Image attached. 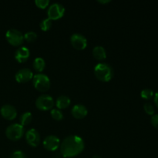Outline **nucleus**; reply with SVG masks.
<instances>
[{
    "instance_id": "nucleus-1",
    "label": "nucleus",
    "mask_w": 158,
    "mask_h": 158,
    "mask_svg": "<svg viewBox=\"0 0 158 158\" xmlns=\"http://www.w3.org/2000/svg\"><path fill=\"white\" fill-rule=\"evenodd\" d=\"M85 143L83 138L78 135H70L64 139L60 144V153L65 158L78 156L83 151Z\"/></svg>"
},
{
    "instance_id": "nucleus-2",
    "label": "nucleus",
    "mask_w": 158,
    "mask_h": 158,
    "mask_svg": "<svg viewBox=\"0 0 158 158\" xmlns=\"http://www.w3.org/2000/svg\"><path fill=\"white\" fill-rule=\"evenodd\" d=\"M94 74L100 81L109 82L114 78V71L108 63H99L94 67Z\"/></svg>"
},
{
    "instance_id": "nucleus-3",
    "label": "nucleus",
    "mask_w": 158,
    "mask_h": 158,
    "mask_svg": "<svg viewBox=\"0 0 158 158\" xmlns=\"http://www.w3.org/2000/svg\"><path fill=\"white\" fill-rule=\"evenodd\" d=\"M32 83L38 91L40 92H46L50 88V80L49 77L46 76V74L43 73H37L33 76L32 78Z\"/></svg>"
},
{
    "instance_id": "nucleus-4",
    "label": "nucleus",
    "mask_w": 158,
    "mask_h": 158,
    "mask_svg": "<svg viewBox=\"0 0 158 158\" xmlns=\"http://www.w3.org/2000/svg\"><path fill=\"white\" fill-rule=\"evenodd\" d=\"M24 131V127L20 123H12L6 128V135L10 140L17 141L23 137Z\"/></svg>"
},
{
    "instance_id": "nucleus-5",
    "label": "nucleus",
    "mask_w": 158,
    "mask_h": 158,
    "mask_svg": "<svg viewBox=\"0 0 158 158\" xmlns=\"http://www.w3.org/2000/svg\"><path fill=\"white\" fill-rule=\"evenodd\" d=\"M6 38L8 43L13 46H19L24 41V35L16 29H9L6 33Z\"/></svg>"
},
{
    "instance_id": "nucleus-6",
    "label": "nucleus",
    "mask_w": 158,
    "mask_h": 158,
    "mask_svg": "<svg viewBox=\"0 0 158 158\" xmlns=\"http://www.w3.org/2000/svg\"><path fill=\"white\" fill-rule=\"evenodd\" d=\"M35 106L40 110H51L54 106L53 98L48 94H42L35 100Z\"/></svg>"
},
{
    "instance_id": "nucleus-7",
    "label": "nucleus",
    "mask_w": 158,
    "mask_h": 158,
    "mask_svg": "<svg viewBox=\"0 0 158 158\" xmlns=\"http://www.w3.org/2000/svg\"><path fill=\"white\" fill-rule=\"evenodd\" d=\"M65 13V8L58 2L52 3L49 6L47 10L48 18L51 20H57L61 19Z\"/></svg>"
},
{
    "instance_id": "nucleus-8",
    "label": "nucleus",
    "mask_w": 158,
    "mask_h": 158,
    "mask_svg": "<svg viewBox=\"0 0 158 158\" xmlns=\"http://www.w3.org/2000/svg\"><path fill=\"white\" fill-rule=\"evenodd\" d=\"M71 45L77 50H83L87 46V40L80 33H74L70 36Z\"/></svg>"
},
{
    "instance_id": "nucleus-9",
    "label": "nucleus",
    "mask_w": 158,
    "mask_h": 158,
    "mask_svg": "<svg viewBox=\"0 0 158 158\" xmlns=\"http://www.w3.org/2000/svg\"><path fill=\"white\" fill-rule=\"evenodd\" d=\"M43 147L49 151H55L60 148V140L55 135H49L43 141Z\"/></svg>"
},
{
    "instance_id": "nucleus-10",
    "label": "nucleus",
    "mask_w": 158,
    "mask_h": 158,
    "mask_svg": "<svg viewBox=\"0 0 158 158\" xmlns=\"http://www.w3.org/2000/svg\"><path fill=\"white\" fill-rule=\"evenodd\" d=\"M26 140L28 144L30 146L37 147L41 141L40 133L34 128H31L26 132Z\"/></svg>"
},
{
    "instance_id": "nucleus-11",
    "label": "nucleus",
    "mask_w": 158,
    "mask_h": 158,
    "mask_svg": "<svg viewBox=\"0 0 158 158\" xmlns=\"http://www.w3.org/2000/svg\"><path fill=\"white\" fill-rule=\"evenodd\" d=\"M33 76L34 74L31 69H28V68H23L15 73V78L18 83H25L32 80Z\"/></svg>"
},
{
    "instance_id": "nucleus-12",
    "label": "nucleus",
    "mask_w": 158,
    "mask_h": 158,
    "mask_svg": "<svg viewBox=\"0 0 158 158\" xmlns=\"http://www.w3.org/2000/svg\"><path fill=\"white\" fill-rule=\"evenodd\" d=\"M0 114L3 118L8 120H12L17 117V110L15 106L11 104H5L0 109Z\"/></svg>"
},
{
    "instance_id": "nucleus-13",
    "label": "nucleus",
    "mask_w": 158,
    "mask_h": 158,
    "mask_svg": "<svg viewBox=\"0 0 158 158\" xmlns=\"http://www.w3.org/2000/svg\"><path fill=\"white\" fill-rule=\"evenodd\" d=\"M73 117L78 120L85 118L87 116L88 110L84 105L83 104H76L73 106L72 110H71Z\"/></svg>"
},
{
    "instance_id": "nucleus-14",
    "label": "nucleus",
    "mask_w": 158,
    "mask_h": 158,
    "mask_svg": "<svg viewBox=\"0 0 158 158\" xmlns=\"http://www.w3.org/2000/svg\"><path fill=\"white\" fill-rule=\"evenodd\" d=\"M30 56V51L26 46H21L15 52V59L17 62L22 63L28 60Z\"/></svg>"
},
{
    "instance_id": "nucleus-15",
    "label": "nucleus",
    "mask_w": 158,
    "mask_h": 158,
    "mask_svg": "<svg viewBox=\"0 0 158 158\" xmlns=\"http://www.w3.org/2000/svg\"><path fill=\"white\" fill-rule=\"evenodd\" d=\"M70 103H71V100L69 97L65 95H61L56 99V106L57 109L61 110L66 109V108L69 107Z\"/></svg>"
},
{
    "instance_id": "nucleus-16",
    "label": "nucleus",
    "mask_w": 158,
    "mask_h": 158,
    "mask_svg": "<svg viewBox=\"0 0 158 158\" xmlns=\"http://www.w3.org/2000/svg\"><path fill=\"white\" fill-rule=\"evenodd\" d=\"M93 56L97 60H104L106 58V52L104 47L101 46H97L93 49Z\"/></svg>"
},
{
    "instance_id": "nucleus-17",
    "label": "nucleus",
    "mask_w": 158,
    "mask_h": 158,
    "mask_svg": "<svg viewBox=\"0 0 158 158\" xmlns=\"http://www.w3.org/2000/svg\"><path fill=\"white\" fill-rule=\"evenodd\" d=\"M32 66H33L34 69L38 72V73H40L44 70L45 67H46V62H45L44 59L42 57H37L34 60Z\"/></svg>"
},
{
    "instance_id": "nucleus-18",
    "label": "nucleus",
    "mask_w": 158,
    "mask_h": 158,
    "mask_svg": "<svg viewBox=\"0 0 158 158\" xmlns=\"http://www.w3.org/2000/svg\"><path fill=\"white\" fill-rule=\"evenodd\" d=\"M20 124L22 126H27L32 122V114L30 112H25L20 117Z\"/></svg>"
},
{
    "instance_id": "nucleus-19",
    "label": "nucleus",
    "mask_w": 158,
    "mask_h": 158,
    "mask_svg": "<svg viewBox=\"0 0 158 158\" xmlns=\"http://www.w3.org/2000/svg\"><path fill=\"white\" fill-rule=\"evenodd\" d=\"M50 114L51 117H52L55 120H57V121L62 120L63 119V117H64L63 112H62L60 110L57 109V108H52V109L51 110Z\"/></svg>"
},
{
    "instance_id": "nucleus-20",
    "label": "nucleus",
    "mask_w": 158,
    "mask_h": 158,
    "mask_svg": "<svg viewBox=\"0 0 158 158\" xmlns=\"http://www.w3.org/2000/svg\"><path fill=\"white\" fill-rule=\"evenodd\" d=\"M40 27L44 32L49 30L52 27V20L49 19V18H46L42 20L40 23Z\"/></svg>"
},
{
    "instance_id": "nucleus-21",
    "label": "nucleus",
    "mask_w": 158,
    "mask_h": 158,
    "mask_svg": "<svg viewBox=\"0 0 158 158\" xmlns=\"http://www.w3.org/2000/svg\"><path fill=\"white\" fill-rule=\"evenodd\" d=\"M154 91L149 88H146L143 89V90L140 92V97L144 100H151L154 97Z\"/></svg>"
},
{
    "instance_id": "nucleus-22",
    "label": "nucleus",
    "mask_w": 158,
    "mask_h": 158,
    "mask_svg": "<svg viewBox=\"0 0 158 158\" xmlns=\"http://www.w3.org/2000/svg\"><path fill=\"white\" fill-rule=\"evenodd\" d=\"M37 39L36 32L33 31H29L24 34V40L27 41L28 43H33Z\"/></svg>"
},
{
    "instance_id": "nucleus-23",
    "label": "nucleus",
    "mask_w": 158,
    "mask_h": 158,
    "mask_svg": "<svg viewBox=\"0 0 158 158\" xmlns=\"http://www.w3.org/2000/svg\"><path fill=\"white\" fill-rule=\"evenodd\" d=\"M143 110H144V111L146 112V114H148V115L151 116L154 115V112H155L154 106L150 103H146L143 105Z\"/></svg>"
},
{
    "instance_id": "nucleus-24",
    "label": "nucleus",
    "mask_w": 158,
    "mask_h": 158,
    "mask_svg": "<svg viewBox=\"0 0 158 158\" xmlns=\"http://www.w3.org/2000/svg\"><path fill=\"white\" fill-rule=\"evenodd\" d=\"M35 4L40 9H44L49 6V0H35Z\"/></svg>"
},
{
    "instance_id": "nucleus-25",
    "label": "nucleus",
    "mask_w": 158,
    "mask_h": 158,
    "mask_svg": "<svg viewBox=\"0 0 158 158\" xmlns=\"http://www.w3.org/2000/svg\"><path fill=\"white\" fill-rule=\"evenodd\" d=\"M11 158H27L26 154L22 151H15L11 155Z\"/></svg>"
},
{
    "instance_id": "nucleus-26",
    "label": "nucleus",
    "mask_w": 158,
    "mask_h": 158,
    "mask_svg": "<svg viewBox=\"0 0 158 158\" xmlns=\"http://www.w3.org/2000/svg\"><path fill=\"white\" fill-rule=\"evenodd\" d=\"M151 123L154 128L158 130V114H154L151 117Z\"/></svg>"
},
{
    "instance_id": "nucleus-27",
    "label": "nucleus",
    "mask_w": 158,
    "mask_h": 158,
    "mask_svg": "<svg viewBox=\"0 0 158 158\" xmlns=\"http://www.w3.org/2000/svg\"><path fill=\"white\" fill-rule=\"evenodd\" d=\"M154 103H155L156 106H157V107L158 108V91L157 93H156L155 94H154Z\"/></svg>"
},
{
    "instance_id": "nucleus-28",
    "label": "nucleus",
    "mask_w": 158,
    "mask_h": 158,
    "mask_svg": "<svg viewBox=\"0 0 158 158\" xmlns=\"http://www.w3.org/2000/svg\"><path fill=\"white\" fill-rule=\"evenodd\" d=\"M98 2L101 3V4H106V3H109L110 2V0H98Z\"/></svg>"
},
{
    "instance_id": "nucleus-29",
    "label": "nucleus",
    "mask_w": 158,
    "mask_h": 158,
    "mask_svg": "<svg viewBox=\"0 0 158 158\" xmlns=\"http://www.w3.org/2000/svg\"><path fill=\"white\" fill-rule=\"evenodd\" d=\"M92 158H102V157H100V156H99V155H94Z\"/></svg>"
}]
</instances>
